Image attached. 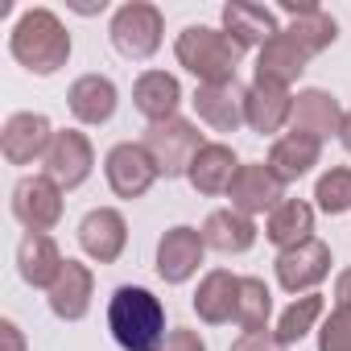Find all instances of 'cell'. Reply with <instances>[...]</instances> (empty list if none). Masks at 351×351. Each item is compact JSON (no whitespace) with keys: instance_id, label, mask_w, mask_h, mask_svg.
<instances>
[{"instance_id":"1","label":"cell","mask_w":351,"mask_h":351,"mask_svg":"<svg viewBox=\"0 0 351 351\" xmlns=\"http://www.w3.org/2000/svg\"><path fill=\"white\" fill-rule=\"evenodd\" d=\"M108 326L124 351H157L165 343V310L149 289H136V285L116 289L108 306Z\"/></svg>"},{"instance_id":"2","label":"cell","mask_w":351,"mask_h":351,"mask_svg":"<svg viewBox=\"0 0 351 351\" xmlns=\"http://www.w3.org/2000/svg\"><path fill=\"white\" fill-rule=\"evenodd\" d=\"M13 58L21 66H29L34 75H54L66 58H71V34L62 29V21L50 9H29L9 42Z\"/></svg>"},{"instance_id":"3","label":"cell","mask_w":351,"mask_h":351,"mask_svg":"<svg viewBox=\"0 0 351 351\" xmlns=\"http://www.w3.org/2000/svg\"><path fill=\"white\" fill-rule=\"evenodd\" d=\"M178 62L199 75L203 83H232L236 79V62H240V46L223 34V29H207V25H191L178 34V46H173Z\"/></svg>"},{"instance_id":"4","label":"cell","mask_w":351,"mask_h":351,"mask_svg":"<svg viewBox=\"0 0 351 351\" xmlns=\"http://www.w3.org/2000/svg\"><path fill=\"white\" fill-rule=\"evenodd\" d=\"M145 153L153 157V165H157V173H165V178H173V173H186L191 169V161L199 157V149H203V136H199V128L191 124V120H161V124H149V132H145Z\"/></svg>"},{"instance_id":"5","label":"cell","mask_w":351,"mask_h":351,"mask_svg":"<svg viewBox=\"0 0 351 351\" xmlns=\"http://www.w3.org/2000/svg\"><path fill=\"white\" fill-rule=\"evenodd\" d=\"M112 46L124 58H149L161 46V13L153 5H124L112 17Z\"/></svg>"},{"instance_id":"6","label":"cell","mask_w":351,"mask_h":351,"mask_svg":"<svg viewBox=\"0 0 351 351\" xmlns=\"http://www.w3.org/2000/svg\"><path fill=\"white\" fill-rule=\"evenodd\" d=\"M228 195H232V211H240V215H261V211L273 215L285 203V182L269 165H240Z\"/></svg>"},{"instance_id":"7","label":"cell","mask_w":351,"mask_h":351,"mask_svg":"<svg viewBox=\"0 0 351 351\" xmlns=\"http://www.w3.org/2000/svg\"><path fill=\"white\" fill-rule=\"evenodd\" d=\"M13 215L29 228V232H50L62 219V186L54 178H25L13 191Z\"/></svg>"},{"instance_id":"8","label":"cell","mask_w":351,"mask_h":351,"mask_svg":"<svg viewBox=\"0 0 351 351\" xmlns=\"http://www.w3.org/2000/svg\"><path fill=\"white\" fill-rule=\"evenodd\" d=\"M42 165H46V178H54L62 191H71V186L87 182L95 157H91V145H87L83 132H54V141H50Z\"/></svg>"},{"instance_id":"9","label":"cell","mask_w":351,"mask_h":351,"mask_svg":"<svg viewBox=\"0 0 351 351\" xmlns=\"http://www.w3.org/2000/svg\"><path fill=\"white\" fill-rule=\"evenodd\" d=\"M157 178V165L145 153V145H116L108 153V182L120 199H141Z\"/></svg>"},{"instance_id":"10","label":"cell","mask_w":351,"mask_h":351,"mask_svg":"<svg viewBox=\"0 0 351 351\" xmlns=\"http://www.w3.org/2000/svg\"><path fill=\"white\" fill-rule=\"evenodd\" d=\"M195 108L215 132H236L244 124V112H248V91L236 79L232 83H203L195 91Z\"/></svg>"},{"instance_id":"11","label":"cell","mask_w":351,"mask_h":351,"mask_svg":"<svg viewBox=\"0 0 351 351\" xmlns=\"http://www.w3.org/2000/svg\"><path fill=\"white\" fill-rule=\"evenodd\" d=\"M326 273H330V248L318 244V240H306V244L285 248V252L277 256V281H281L289 293H302V289L318 285Z\"/></svg>"},{"instance_id":"12","label":"cell","mask_w":351,"mask_h":351,"mask_svg":"<svg viewBox=\"0 0 351 351\" xmlns=\"http://www.w3.org/2000/svg\"><path fill=\"white\" fill-rule=\"evenodd\" d=\"M54 132H50V120L46 116H34V112H17L9 116L5 132H0V149H5V157L13 165H25L34 157H46Z\"/></svg>"},{"instance_id":"13","label":"cell","mask_w":351,"mask_h":351,"mask_svg":"<svg viewBox=\"0 0 351 351\" xmlns=\"http://www.w3.org/2000/svg\"><path fill=\"white\" fill-rule=\"evenodd\" d=\"M203 248H207V244H203V232H195V228H173V232H165L161 244H157V273H161L169 285L186 281V277L199 269Z\"/></svg>"},{"instance_id":"14","label":"cell","mask_w":351,"mask_h":351,"mask_svg":"<svg viewBox=\"0 0 351 351\" xmlns=\"http://www.w3.org/2000/svg\"><path fill=\"white\" fill-rule=\"evenodd\" d=\"M314 54L293 38V34H277L273 42H265L261 46V58H256V79H265V83H281V87H289L302 71H306V62H310Z\"/></svg>"},{"instance_id":"15","label":"cell","mask_w":351,"mask_h":351,"mask_svg":"<svg viewBox=\"0 0 351 351\" xmlns=\"http://www.w3.org/2000/svg\"><path fill=\"white\" fill-rule=\"evenodd\" d=\"M124 240H128V228H124V215L112 211V207H99L83 219L79 228V244L87 256H95L99 265H112L120 252H124Z\"/></svg>"},{"instance_id":"16","label":"cell","mask_w":351,"mask_h":351,"mask_svg":"<svg viewBox=\"0 0 351 351\" xmlns=\"http://www.w3.org/2000/svg\"><path fill=\"white\" fill-rule=\"evenodd\" d=\"M223 34H228L240 50H248V46L273 42L281 29H277V17H273L265 5H244V0H236V5L223 9Z\"/></svg>"},{"instance_id":"17","label":"cell","mask_w":351,"mask_h":351,"mask_svg":"<svg viewBox=\"0 0 351 351\" xmlns=\"http://www.w3.org/2000/svg\"><path fill=\"white\" fill-rule=\"evenodd\" d=\"M236 173H240V161H236V153H232L228 145H203L199 157H195L191 169H186V178H191L195 191H203V195H223V191H232Z\"/></svg>"},{"instance_id":"18","label":"cell","mask_w":351,"mask_h":351,"mask_svg":"<svg viewBox=\"0 0 351 351\" xmlns=\"http://www.w3.org/2000/svg\"><path fill=\"white\" fill-rule=\"evenodd\" d=\"M17 265H21V277H25L29 285H38V289H50V285L58 281V273L66 269L58 244H54L46 232H29V236L21 240V248H17Z\"/></svg>"},{"instance_id":"19","label":"cell","mask_w":351,"mask_h":351,"mask_svg":"<svg viewBox=\"0 0 351 351\" xmlns=\"http://www.w3.org/2000/svg\"><path fill=\"white\" fill-rule=\"evenodd\" d=\"M240 281L244 277H232L228 269H215L203 277L199 293H195V310L203 322H232L236 310H240Z\"/></svg>"},{"instance_id":"20","label":"cell","mask_w":351,"mask_h":351,"mask_svg":"<svg viewBox=\"0 0 351 351\" xmlns=\"http://www.w3.org/2000/svg\"><path fill=\"white\" fill-rule=\"evenodd\" d=\"M318 153H322V141H318V136L289 128V132L273 145L269 169L277 173L281 182H293V178H302V173H310V165H318Z\"/></svg>"},{"instance_id":"21","label":"cell","mask_w":351,"mask_h":351,"mask_svg":"<svg viewBox=\"0 0 351 351\" xmlns=\"http://www.w3.org/2000/svg\"><path fill=\"white\" fill-rule=\"evenodd\" d=\"M293 116V99L281 83H265L256 79L248 87V112H244V124H252L256 132H277L285 120Z\"/></svg>"},{"instance_id":"22","label":"cell","mask_w":351,"mask_h":351,"mask_svg":"<svg viewBox=\"0 0 351 351\" xmlns=\"http://www.w3.org/2000/svg\"><path fill=\"white\" fill-rule=\"evenodd\" d=\"M132 99H136V112L149 116V124H161V120H173V108H178L182 91H178V79L173 75L145 71L132 87Z\"/></svg>"},{"instance_id":"23","label":"cell","mask_w":351,"mask_h":351,"mask_svg":"<svg viewBox=\"0 0 351 351\" xmlns=\"http://www.w3.org/2000/svg\"><path fill=\"white\" fill-rule=\"evenodd\" d=\"M289 124H293V132H310V136L322 141V136H330V132L343 128V112H339L335 95H326V91H302L293 99Z\"/></svg>"},{"instance_id":"24","label":"cell","mask_w":351,"mask_h":351,"mask_svg":"<svg viewBox=\"0 0 351 351\" xmlns=\"http://www.w3.org/2000/svg\"><path fill=\"white\" fill-rule=\"evenodd\" d=\"M71 112H75V120H83V124H104V120H112V112H116V87H112V79H104V75H83V79H75V87H71Z\"/></svg>"},{"instance_id":"25","label":"cell","mask_w":351,"mask_h":351,"mask_svg":"<svg viewBox=\"0 0 351 351\" xmlns=\"http://www.w3.org/2000/svg\"><path fill=\"white\" fill-rule=\"evenodd\" d=\"M91 306V273L79 261H66V269L58 273V281L50 285V310L66 322L83 318Z\"/></svg>"},{"instance_id":"26","label":"cell","mask_w":351,"mask_h":351,"mask_svg":"<svg viewBox=\"0 0 351 351\" xmlns=\"http://www.w3.org/2000/svg\"><path fill=\"white\" fill-rule=\"evenodd\" d=\"M252 240H256V228H252V219L240 215V211H215V215L203 223V244L215 248V252H223V256L248 252Z\"/></svg>"},{"instance_id":"27","label":"cell","mask_w":351,"mask_h":351,"mask_svg":"<svg viewBox=\"0 0 351 351\" xmlns=\"http://www.w3.org/2000/svg\"><path fill=\"white\" fill-rule=\"evenodd\" d=\"M310 232H314V211H310L306 203H298V199H285V203L269 215V223H265V236H269L281 252L306 244Z\"/></svg>"},{"instance_id":"28","label":"cell","mask_w":351,"mask_h":351,"mask_svg":"<svg viewBox=\"0 0 351 351\" xmlns=\"http://www.w3.org/2000/svg\"><path fill=\"white\" fill-rule=\"evenodd\" d=\"M269 310H273V298H269L265 281H256V277H244V281H240V310H236V322L244 326V335H252V330H265V318H269Z\"/></svg>"},{"instance_id":"29","label":"cell","mask_w":351,"mask_h":351,"mask_svg":"<svg viewBox=\"0 0 351 351\" xmlns=\"http://www.w3.org/2000/svg\"><path fill=\"white\" fill-rule=\"evenodd\" d=\"M318 314H322V298L318 293H306V298H298L285 314H281V326H277V339L289 347V343H298L314 322H318Z\"/></svg>"},{"instance_id":"30","label":"cell","mask_w":351,"mask_h":351,"mask_svg":"<svg viewBox=\"0 0 351 351\" xmlns=\"http://www.w3.org/2000/svg\"><path fill=\"white\" fill-rule=\"evenodd\" d=\"M314 199H318V207H322V211H330V215L351 211V169H343V165H339V169L322 173Z\"/></svg>"},{"instance_id":"31","label":"cell","mask_w":351,"mask_h":351,"mask_svg":"<svg viewBox=\"0 0 351 351\" xmlns=\"http://www.w3.org/2000/svg\"><path fill=\"white\" fill-rule=\"evenodd\" d=\"M318 347L322 351H351V310H339L322 322V335H318Z\"/></svg>"},{"instance_id":"32","label":"cell","mask_w":351,"mask_h":351,"mask_svg":"<svg viewBox=\"0 0 351 351\" xmlns=\"http://www.w3.org/2000/svg\"><path fill=\"white\" fill-rule=\"evenodd\" d=\"M232 351H285V343L269 330H252V335H240L232 343Z\"/></svg>"},{"instance_id":"33","label":"cell","mask_w":351,"mask_h":351,"mask_svg":"<svg viewBox=\"0 0 351 351\" xmlns=\"http://www.w3.org/2000/svg\"><path fill=\"white\" fill-rule=\"evenodd\" d=\"M157 351H207V347H203V339L195 330H169Z\"/></svg>"},{"instance_id":"34","label":"cell","mask_w":351,"mask_h":351,"mask_svg":"<svg viewBox=\"0 0 351 351\" xmlns=\"http://www.w3.org/2000/svg\"><path fill=\"white\" fill-rule=\"evenodd\" d=\"M335 306L339 310H351V269L339 273V281H335Z\"/></svg>"},{"instance_id":"35","label":"cell","mask_w":351,"mask_h":351,"mask_svg":"<svg viewBox=\"0 0 351 351\" xmlns=\"http://www.w3.org/2000/svg\"><path fill=\"white\" fill-rule=\"evenodd\" d=\"M0 339H5V351H25V343H21V330H17L13 322H0Z\"/></svg>"},{"instance_id":"36","label":"cell","mask_w":351,"mask_h":351,"mask_svg":"<svg viewBox=\"0 0 351 351\" xmlns=\"http://www.w3.org/2000/svg\"><path fill=\"white\" fill-rule=\"evenodd\" d=\"M339 136H343V145H347V153H351V112L343 116V128H339Z\"/></svg>"}]
</instances>
